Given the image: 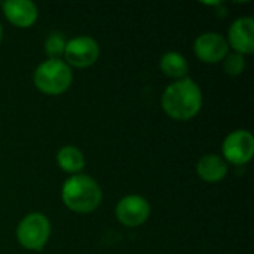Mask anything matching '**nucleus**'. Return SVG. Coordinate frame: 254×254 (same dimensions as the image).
Masks as SVG:
<instances>
[{
  "label": "nucleus",
  "instance_id": "nucleus-1",
  "mask_svg": "<svg viewBox=\"0 0 254 254\" xmlns=\"http://www.w3.org/2000/svg\"><path fill=\"white\" fill-rule=\"evenodd\" d=\"M161 104L170 118L189 121L195 118L202 107V92L195 80L183 77L165 88Z\"/></svg>",
  "mask_w": 254,
  "mask_h": 254
},
{
  "label": "nucleus",
  "instance_id": "nucleus-2",
  "mask_svg": "<svg viewBox=\"0 0 254 254\" xmlns=\"http://www.w3.org/2000/svg\"><path fill=\"white\" fill-rule=\"evenodd\" d=\"M61 198L71 211L85 214L98 208L103 199V192L92 177L76 174L63 185Z\"/></svg>",
  "mask_w": 254,
  "mask_h": 254
},
{
  "label": "nucleus",
  "instance_id": "nucleus-3",
  "mask_svg": "<svg viewBox=\"0 0 254 254\" xmlns=\"http://www.w3.org/2000/svg\"><path fill=\"white\" fill-rule=\"evenodd\" d=\"M71 82V68L61 58H48L34 71L36 88L48 95H60L65 92Z\"/></svg>",
  "mask_w": 254,
  "mask_h": 254
},
{
  "label": "nucleus",
  "instance_id": "nucleus-4",
  "mask_svg": "<svg viewBox=\"0 0 254 254\" xmlns=\"http://www.w3.org/2000/svg\"><path fill=\"white\" fill-rule=\"evenodd\" d=\"M51 235L49 219L42 213L27 214L16 228V238L19 244L28 250H42Z\"/></svg>",
  "mask_w": 254,
  "mask_h": 254
},
{
  "label": "nucleus",
  "instance_id": "nucleus-5",
  "mask_svg": "<svg viewBox=\"0 0 254 254\" xmlns=\"http://www.w3.org/2000/svg\"><path fill=\"white\" fill-rule=\"evenodd\" d=\"M64 57L67 64L76 68H86L98 60L100 45L91 36H77L67 42Z\"/></svg>",
  "mask_w": 254,
  "mask_h": 254
},
{
  "label": "nucleus",
  "instance_id": "nucleus-6",
  "mask_svg": "<svg viewBox=\"0 0 254 254\" xmlns=\"http://www.w3.org/2000/svg\"><path fill=\"white\" fill-rule=\"evenodd\" d=\"M222 150L228 162L235 165H244L254 155L253 135L249 131L237 129L225 138Z\"/></svg>",
  "mask_w": 254,
  "mask_h": 254
},
{
  "label": "nucleus",
  "instance_id": "nucleus-7",
  "mask_svg": "<svg viewBox=\"0 0 254 254\" xmlns=\"http://www.w3.org/2000/svg\"><path fill=\"white\" fill-rule=\"evenodd\" d=\"M150 216V204L140 195H128L122 198L116 205L118 220L128 228L143 225Z\"/></svg>",
  "mask_w": 254,
  "mask_h": 254
},
{
  "label": "nucleus",
  "instance_id": "nucleus-8",
  "mask_svg": "<svg viewBox=\"0 0 254 254\" xmlns=\"http://www.w3.org/2000/svg\"><path fill=\"white\" fill-rule=\"evenodd\" d=\"M193 51L204 63H219L229 54V45L220 33L208 31L198 36L193 43Z\"/></svg>",
  "mask_w": 254,
  "mask_h": 254
},
{
  "label": "nucleus",
  "instance_id": "nucleus-9",
  "mask_svg": "<svg viewBox=\"0 0 254 254\" xmlns=\"http://www.w3.org/2000/svg\"><path fill=\"white\" fill-rule=\"evenodd\" d=\"M228 45L241 55L254 52V19L252 16H243L232 22L228 31Z\"/></svg>",
  "mask_w": 254,
  "mask_h": 254
},
{
  "label": "nucleus",
  "instance_id": "nucleus-10",
  "mask_svg": "<svg viewBox=\"0 0 254 254\" xmlns=\"http://www.w3.org/2000/svg\"><path fill=\"white\" fill-rule=\"evenodd\" d=\"M3 12L9 22L21 28L33 25L39 15L37 6L30 0H7L3 3Z\"/></svg>",
  "mask_w": 254,
  "mask_h": 254
},
{
  "label": "nucleus",
  "instance_id": "nucleus-11",
  "mask_svg": "<svg viewBox=\"0 0 254 254\" xmlns=\"http://www.w3.org/2000/svg\"><path fill=\"white\" fill-rule=\"evenodd\" d=\"M196 171H198V176L204 182L217 183V182H222L226 177L228 164L219 155L210 153V155H205V156H202L199 159V162L196 165Z\"/></svg>",
  "mask_w": 254,
  "mask_h": 254
},
{
  "label": "nucleus",
  "instance_id": "nucleus-12",
  "mask_svg": "<svg viewBox=\"0 0 254 254\" xmlns=\"http://www.w3.org/2000/svg\"><path fill=\"white\" fill-rule=\"evenodd\" d=\"M159 67L165 76H168L171 79H177V80L186 77L188 70H189L186 58L182 54L174 52V51L165 52L162 55V58L159 61Z\"/></svg>",
  "mask_w": 254,
  "mask_h": 254
},
{
  "label": "nucleus",
  "instance_id": "nucleus-13",
  "mask_svg": "<svg viewBox=\"0 0 254 254\" xmlns=\"http://www.w3.org/2000/svg\"><path fill=\"white\" fill-rule=\"evenodd\" d=\"M57 162H58V167L63 171L77 174L85 167V156L77 147L64 146L57 153Z\"/></svg>",
  "mask_w": 254,
  "mask_h": 254
},
{
  "label": "nucleus",
  "instance_id": "nucleus-14",
  "mask_svg": "<svg viewBox=\"0 0 254 254\" xmlns=\"http://www.w3.org/2000/svg\"><path fill=\"white\" fill-rule=\"evenodd\" d=\"M65 36L60 31H54L45 40V52L49 58H60L65 51Z\"/></svg>",
  "mask_w": 254,
  "mask_h": 254
},
{
  "label": "nucleus",
  "instance_id": "nucleus-15",
  "mask_svg": "<svg viewBox=\"0 0 254 254\" xmlns=\"http://www.w3.org/2000/svg\"><path fill=\"white\" fill-rule=\"evenodd\" d=\"M246 68L244 55L232 52L223 58V70L228 76H240Z\"/></svg>",
  "mask_w": 254,
  "mask_h": 254
},
{
  "label": "nucleus",
  "instance_id": "nucleus-16",
  "mask_svg": "<svg viewBox=\"0 0 254 254\" xmlns=\"http://www.w3.org/2000/svg\"><path fill=\"white\" fill-rule=\"evenodd\" d=\"M1 37H3V28H1V24H0V42H1Z\"/></svg>",
  "mask_w": 254,
  "mask_h": 254
}]
</instances>
